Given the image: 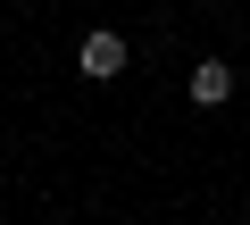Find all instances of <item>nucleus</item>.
Listing matches in <instances>:
<instances>
[{
	"label": "nucleus",
	"instance_id": "obj_1",
	"mask_svg": "<svg viewBox=\"0 0 250 225\" xmlns=\"http://www.w3.org/2000/svg\"><path fill=\"white\" fill-rule=\"evenodd\" d=\"M75 67H83L92 83H117V75H125V42H117V34H83V50H75Z\"/></svg>",
	"mask_w": 250,
	"mask_h": 225
},
{
	"label": "nucleus",
	"instance_id": "obj_2",
	"mask_svg": "<svg viewBox=\"0 0 250 225\" xmlns=\"http://www.w3.org/2000/svg\"><path fill=\"white\" fill-rule=\"evenodd\" d=\"M192 100H200V108H225V100H233V67H225V59H200V67H192Z\"/></svg>",
	"mask_w": 250,
	"mask_h": 225
}]
</instances>
